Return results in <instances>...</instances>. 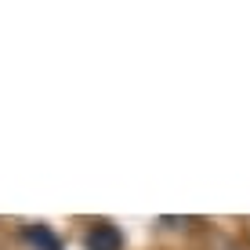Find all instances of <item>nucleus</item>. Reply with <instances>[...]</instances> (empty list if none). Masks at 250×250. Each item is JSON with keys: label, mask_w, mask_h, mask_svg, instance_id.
<instances>
[{"label": "nucleus", "mask_w": 250, "mask_h": 250, "mask_svg": "<svg viewBox=\"0 0 250 250\" xmlns=\"http://www.w3.org/2000/svg\"><path fill=\"white\" fill-rule=\"evenodd\" d=\"M83 247H87V250H120V247H124V236H120L116 225H109V221H98V225L87 229V236H83Z\"/></svg>", "instance_id": "nucleus-1"}, {"label": "nucleus", "mask_w": 250, "mask_h": 250, "mask_svg": "<svg viewBox=\"0 0 250 250\" xmlns=\"http://www.w3.org/2000/svg\"><path fill=\"white\" fill-rule=\"evenodd\" d=\"M22 236L29 239V243L37 247V250H62V239H58L47 225H25V229H22Z\"/></svg>", "instance_id": "nucleus-2"}]
</instances>
